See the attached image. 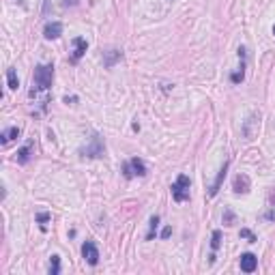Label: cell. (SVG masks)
Wrapping results in <instances>:
<instances>
[{
  "instance_id": "1",
  "label": "cell",
  "mask_w": 275,
  "mask_h": 275,
  "mask_svg": "<svg viewBox=\"0 0 275 275\" xmlns=\"http://www.w3.org/2000/svg\"><path fill=\"white\" fill-rule=\"evenodd\" d=\"M52 80H54V65H37L33 75V91L30 97H35L39 91H50Z\"/></svg>"
},
{
  "instance_id": "2",
  "label": "cell",
  "mask_w": 275,
  "mask_h": 275,
  "mask_svg": "<svg viewBox=\"0 0 275 275\" xmlns=\"http://www.w3.org/2000/svg\"><path fill=\"white\" fill-rule=\"evenodd\" d=\"M103 153H106V144H103V138L99 133H92V138L88 140L86 147L80 148V157H86V159L103 157Z\"/></svg>"
},
{
  "instance_id": "3",
  "label": "cell",
  "mask_w": 275,
  "mask_h": 275,
  "mask_svg": "<svg viewBox=\"0 0 275 275\" xmlns=\"http://www.w3.org/2000/svg\"><path fill=\"white\" fill-rule=\"evenodd\" d=\"M189 187H191L189 176L179 174V179H176V181H174V185H172V198H174L176 202H185V200H189Z\"/></svg>"
},
{
  "instance_id": "4",
  "label": "cell",
  "mask_w": 275,
  "mask_h": 275,
  "mask_svg": "<svg viewBox=\"0 0 275 275\" xmlns=\"http://www.w3.org/2000/svg\"><path fill=\"white\" fill-rule=\"evenodd\" d=\"M123 174L125 179H133V176H147V164L140 157H131L129 162L123 164Z\"/></svg>"
},
{
  "instance_id": "5",
  "label": "cell",
  "mask_w": 275,
  "mask_h": 275,
  "mask_svg": "<svg viewBox=\"0 0 275 275\" xmlns=\"http://www.w3.org/2000/svg\"><path fill=\"white\" fill-rule=\"evenodd\" d=\"M82 258H84L91 267H95V264L99 262V250H97V245L92 241H86L84 245H82Z\"/></svg>"
},
{
  "instance_id": "6",
  "label": "cell",
  "mask_w": 275,
  "mask_h": 275,
  "mask_svg": "<svg viewBox=\"0 0 275 275\" xmlns=\"http://www.w3.org/2000/svg\"><path fill=\"white\" fill-rule=\"evenodd\" d=\"M250 176L247 174H237L235 181H232V189H235V194H247L250 191Z\"/></svg>"
},
{
  "instance_id": "7",
  "label": "cell",
  "mask_w": 275,
  "mask_h": 275,
  "mask_svg": "<svg viewBox=\"0 0 275 275\" xmlns=\"http://www.w3.org/2000/svg\"><path fill=\"white\" fill-rule=\"evenodd\" d=\"M86 50H88V43H86V39H82V37H75L73 39V54H71V63H77V60L82 58V56L86 54Z\"/></svg>"
},
{
  "instance_id": "8",
  "label": "cell",
  "mask_w": 275,
  "mask_h": 275,
  "mask_svg": "<svg viewBox=\"0 0 275 275\" xmlns=\"http://www.w3.org/2000/svg\"><path fill=\"white\" fill-rule=\"evenodd\" d=\"M228 165H230V162H224V165H221V168H220V172H217V179L213 181V185H211V187H209V194H211V196H217V191H220L221 183H224V179H226Z\"/></svg>"
},
{
  "instance_id": "9",
  "label": "cell",
  "mask_w": 275,
  "mask_h": 275,
  "mask_svg": "<svg viewBox=\"0 0 275 275\" xmlns=\"http://www.w3.org/2000/svg\"><path fill=\"white\" fill-rule=\"evenodd\" d=\"M60 35H63V24L60 22H50V24H45V28H43V37L45 39H58Z\"/></svg>"
},
{
  "instance_id": "10",
  "label": "cell",
  "mask_w": 275,
  "mask_h": 275,
  "mask_svg": "<svg viewBox=\"0 0 275 275\" xmlns=\"http://www.w3.org/2000/svg\"><path fill=\"white\" fill-rule=\"evenodd\" d=\"M256 267H258V258L254 256V254H243L241 256V271H245V273H254L256 271Z\"/></svg>"
},
{
  "instance_id": "11",
  "label": "cell",
  "mask_w": 275,
  "mask_h": 275,
  "mask_svg": "<svg viewBox=\"0 0 275 275\" xmlns=\"http://www.w3.org/2000/svg\"><path fill=\"white\" fill-rule=\"evenodd\" d=\"M30 157H33V142H26L22 148L18 150V155H15V159H18V164H28Z\"/></svg>"
},
{
  "instance_id": "12",
  "label": "cell",
  "mask_w": 275,
  "mask_h": 275,
  "mask_svg": "<svg viewBox=\"0 0 275 275\" xmlns=\"http://www.w3.org/2000/svg\"><path fill=\"white\" fill-rule=\"evenodd\" d=\"M103 56H106L103 65L110 69V67H114V63H116V60L123 58V52H121V50H108V52H103Z\"/></svg>"
},
{
  "instance_id": "13",
  "label": "cell",
  "mask_w": 275,
  "mask_h": 275,
  "mask_svg": "<svg viewBox=\"0 0 275 275\" xmlns=\"http://www.w3.org/2000/svg\"><path fill=\"white\" fill-rule=\"evenodd\" d=\"M15 138H19V127H9V129H4L2 131V136H0V142L2 144H9L11 140Z\"/></svg>"
},
{
  "instance_id": "14",
  "label": "cell",
  "mask_w": 275,
  "mask_h": 275,
  "mask_svg": "<svg viewBox=\"0 0 275 275\" xmlns=\"http://www.w3.org/2000/svg\"><path fill=\"white\" fill-rule=\"evenodd\" d=\"M7 86L11 88V91H18L19 80H18V73H15V69H7Z\"/></svg>"
},
{
  "instance_id": "15",
  "label": "cell",
  "mask_w": 275,
  "mask_h": 275,
  "mask_svg": "<svg viewBox=\"0 0 275 275\" xmlns=\"http://www.w3.org/2000/svg\"><path fill=\"white\" fill-rule=\"evenodd\" d=\"M48 271H50V275H58V273H60V256H52V258H50Z\"/></svg>"
},
{
  "instance_id": "16",
  "label": "cell",
  "mask_w": 275,
  "mask_h": 275,
  "mask_svg": "<svg viewBox=\"0 0 275 275\" xmlns=\"http://www.w3.org/2000/svg\"><path fill=\"white\" fill-rule=\"evenodd\" d=\"M220 245H221V232L215 230V232H213V237H211V250L217 252V250H220Z\"/></svg>"
},
{
  "instance_id": "17",
  "label": "cell",
  "mask_w": 275,
  "mask_h": 275,
  "mask_svg": "<svg viewBox=\"0 0 275 275\" xmlns=\"http://www.w3.org/2000/svg\"><path fill=\"white\" fill-rule=\"evenodd\" d=\"M157 224H159V217H157V215H153V217H150V228H148V235H147V238H148V241H153L155 230H157Z\"/></svg>"
},
{
  "instance_id": "18",
  "label": "cell",
  "mask_w": 275,
  "mask_h": 275,
  "mask_svg": "<svg viewBox=\"0 0 275 275\" xmlns=\"http://www.w3.org/2000/svg\"><path fill=\"white\" fill-rule=\"evenodd\" d=\"M37 221H39V224H41V230H48V226H45V224H48V221H50V213H39V215H37Z\"/></svg>"
},
{
  "instance_id": "19",
  "label": "cell",
  "mask_w": 275,
  "mask_h": 275,
  "mask_svg": "<svg viewBox=\"0 0 275 275\" xmlns=\"http://www.w3.org/2000/svg\"><path fill=\"white\" fill-rule=\"evenodd\" d=\"M232 221H235V215H232V211L228 209L226 215H224V224H226V226H232Z\"/></svg>"
},
{
  "instance_id": "20",
  "label": "cell",
  "mask_w": 275,
  "mask_h": 275,
  "mask_svg": "<svg viewBox=\"0 0 275 275\" xmlns=\"http://www.w3.org/2000/svg\"><path fill=\"white\" fill-rule=\"evenodd\" d=\"M230 80H232V82H243V69H241V71H237V73H232V75H230Z\"/></svg>"
},
{
  "instance_id": "21",
  "label": "cell",
  "mask_w": 275,
  "mask_h": 275,
  "mask_svg": "<svg viewBox=\"0 0 275 275\" xmlns=\"http://www.w3.org/2000/svg\"><path fill=\"white\" fill-rule=\"evenodd\" d=\"M170 235H172V226H165L162 230V238H168Z\"/></svg>"
},
{
  "instance_id": "22",
  "label": "cell",
  "mask_w": 275,
  "mask_h": 275,
  "mask_svg": "<svg viewBox=\"0 0 275 275\" xmlns=\"http://www.w3.org/2000/svg\"><path fill=\"white\" fill-rule=\"evenodd\" d=\"M241 237H245V238H250V241H252V243H254V241H256V237H254V235H252V232H250V230H241Z\"/></svg>"
},
{
  "instance_id": "23",
  "label": "cell",
  "mask_w": 275,
  "mask_h": 275,
  "mask_svg": "<svg viewBox=\"0 0 275 275\" xmlns=\"http://www.w3.org/2000/svg\"><path fill=\"white\" fill-rule=\"evenodd\" d=\"M273 35H275V26H273Z\"/></svg>"
}]
</instances>
